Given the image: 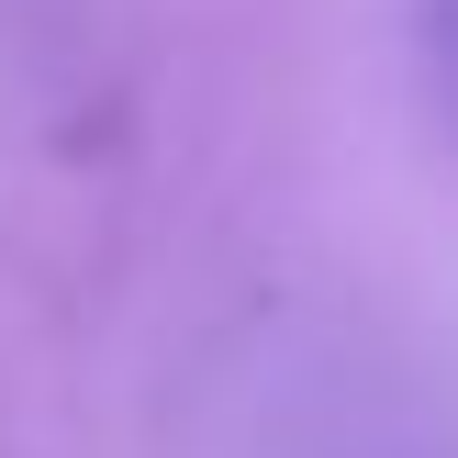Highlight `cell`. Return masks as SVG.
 <instances>
[{
    "mask_svg": "<svg viewBox=\"0 0 458 458\" xmlns=\"http://www.w3.org/2000/svg\"><path fill=\"white\" fill-rule=\"evenodd\" d=\"M425 67H437V101L458 123V0H425Z\"/></svg>",
    "mask_w": 458,
    "mask_h": 458,
    "instance_id": "6da1fadb",
    "label": "cell"
}]
</instances>
